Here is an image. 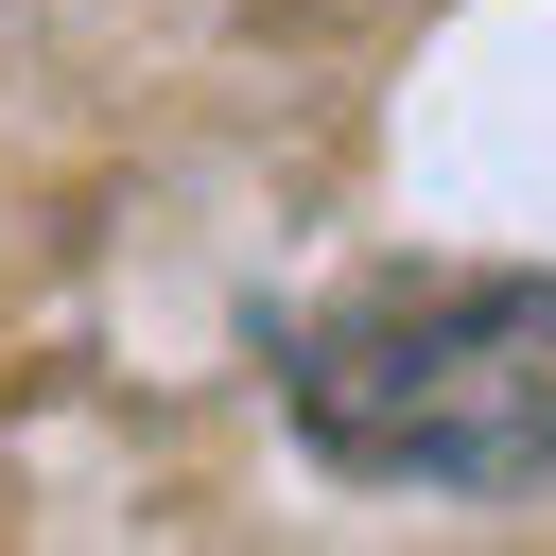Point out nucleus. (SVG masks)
Segmentation results:
<instances>
[{
  "mask_svg": "<svg viewBox=\"0 0 556 556\" xmlns=\"http://www.w3.org/2000/svg\"><path fill=\"white\" fill-rule=\"evenodd\" d=\"M295 434L348 486L486 504L556 469V278H382L295 330Z\"/></svg>",
  "mask_w": 556,
  "mask_h": 556,
  "instance_id": "nucleus-1",
  "label": "nucleus"
}]
</instances>
